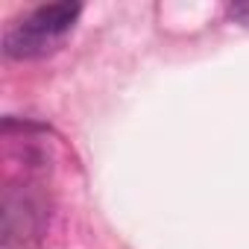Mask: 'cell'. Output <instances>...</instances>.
Here are the masks:
<instances>
[{"label": "cell", "instance_id": "obj_1", "mask_svg": "<svg viewBox=\"0 0 249 249\" xmlns=\"http://www.w3.org/2000/svg\"><path fill=\"white\" fill-rule=\"evenodd\" d=\"M82 15L79 3L62 0V3H44L18 18L3 33V53L9 59H41L56 53L65 38L73 33L76 21Z\"/></svg>", "mask_w": 249, "mask_h": 249}, {"label": "cell", "instance_id": "obj_2", "mask_svg": "<svg viewBox=\"0 0 249 249\" xmlns=\"http://www.w3.org/2000/svg\"><path fill=\"white\" fill-rule=\"evenodd\" d=\"M44 231V202L30 188L3 196V249H30Z\"/></svg>", "mask_w": 249, "mask_h": 249}, {"label": "cell", "instance_id": "obj_3", "mask_svg": "<svg viewBox=\"0 0 249 249\" xmlns=\"http://www.w3.org/2000/svg\"><path fill=\"white\" fill-rule=\"evenodd\" d=\"M229 18L243 24V27H249V0L246 3H229Z\"/></svg>", "mask_w": 249, "mask_h": 249}]
</instances>
